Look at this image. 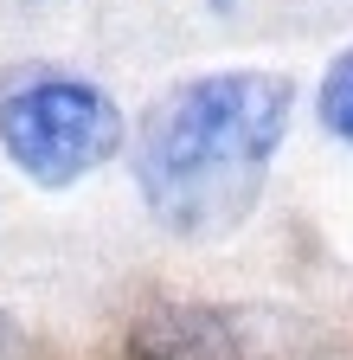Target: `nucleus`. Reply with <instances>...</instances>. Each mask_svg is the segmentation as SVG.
Listing matches in <instances>:
<instances>
[{
    "mask_svg": "<svg viewBox=\"0 0 353 360\" xmlns=\"http://www.w3.org/2000/svg\"><path fill=\"white\" fill-rule=\"evenodd\" d=\"M295 110V84L283 71H206L148 103L135 129V187L173 238H225L257 206Z\"/></svg>",
    "mask_w": 353,
    "mask_h": 360,
    "instance_id": "obj_1",
    "label": "nucleus"
},
{
    "mask_svg": "<svg viewBox=\"0 0 353 360\" xmlns=\"http://www.w3.org/2000/svg\"><path fill=\"white\" fill-rule=\"evenodd\" d=\"M0 148L32 187H77L122 148V110L91 77H20L0 90Z\"/></svg>",
    "mask_w": 353,
    "mask_h": 360,
    "instance_id": "obj_2",
    "label": "nucleus"
},
{
    "mask_svg": "<svg viewBox=\"0 0 353 360\" xmlns=\"http://www.w3.org/2000/svg\"><path fill=\"white\" fill-rule=\"evenodd\" d=\"M315 110H321V129L334 135V142H347V155H353V45H347V52L321 71Z\"/></svg>",
    "mask_w": 353,
    "mask_h": 360,
    "instance_id": "obj_3",
    "label": "nucleus"
}]
</instances>
